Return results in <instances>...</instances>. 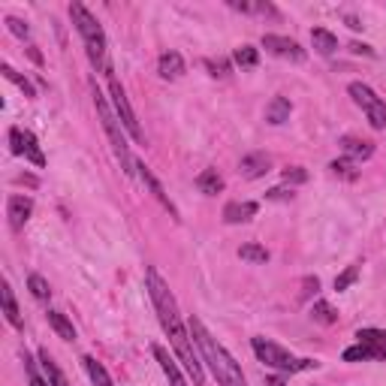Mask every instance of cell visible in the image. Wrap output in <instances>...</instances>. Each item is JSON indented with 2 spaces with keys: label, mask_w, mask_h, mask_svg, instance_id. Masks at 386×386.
I'll use <instances>...</instances> for the list:
<instances>
[{
  "label": "cell",
  "mask_w": 386,
  "mask_h": 386,
  "mask_svg": "<svg viewBox=\"0 0 386 386\" xmlns=\"http://www.w3.org/2000/svg\"><path fill=\"white\" fill-rule=\"evenodd\" d=\"M145 284H148V296H151V302H154V311H157V317H160L163 332L169 335V344H172V350H175L178 363H184V368L193 377V383L202 386V380H205L202 356H200V350H196V344L191 341V329H184L182 314H178V302H175V296H172L169 284L157 275L154 266L145 272Z\"/></svg>",
  "instance_id": "obj_1"
},
{
  "label": "cell",
  "mask_w": 386,
  "mask_h": 386,
  "mask_svg": "<svg viewBox=\"0 0 386 386\" xmlns=\"http://www.w3.org/2000/svg\"><path fill=\"white\" fill-rule=\"evenodd\" d=\"M187 329H191V338H193V344H196V350H200L202 363L211 368V374H215L218 386H248V380H244L239 363L229 356L224 344H218L215 338H211V332L202 326L200 317H191Z\"/></svg>",
  "instance_id": "obj_2"
},
{
  "label": "cell",
  "mask_w": 386,
  "mask_h": 386,
  "mask_svg": "<svg viewBox=\"0 0 386 386\" xmlns=\"http://www.w3.org/2000/svg\"><path fill=\"white\" fill-rule=\"evenodd\" d=\"M91 94H94V109H97V115H100V124L106 130V136H109V145H112L115 157H118L121 169L130 175V172L136 169V160H133V154H130V145H127V139H124V124H121V118L115 115L109 100L100 94V88L91 85Z\"/></svg>",
  "instance_id": "obj_3"
},
{
  "label": "cell",
  "mask_w": 386,
  "mask_h": 386,
  "mask_svg": "<svg viewBox=\"0 0 386 386\" xmlns=\"http://www.w3.org/2000/svg\"><path fill=\"white\" fill-rule=\"evenodd\" d=\"M70 19H73V24H76L79 37L85 39V48H88L91 64L94 67H103L106 73H112L109 64H106V34H103L100 21H97L81 3H70Z\"/></svg>",
  "instance_id": "obj_4"
},
{
  "label": "cell",
  "mask_w": 386,
  "mask_h": 386,
  "mask_svg": "<svg viewBox=\"0 0 386 386\" xmlns=\"http://www.w3.org/2000/svg\"><path fill=\"white\" fill-rule=\"evenodd\" d=\"M251 347H253V353H257L260 363H266L269 368H278L281 374L311 371V368L320 365L317 359H299V356H293V353H287L284 347H278V344L269 341V338H251Z\"/></svg>",
  "instance_id": "obj_5"
},
{
  "label": "cell",
  "mask_w": 386,
  "mask_h": 386,
  "mask_svg": "<svg viewBox=\"0 0 386 386\" xmlns=\"http://www.w3.org/2000/svg\"><path fill=\"white\" fill-rule=\"evenodd\" d=\"M350 97L356 106H363V112L368 115V124H371L374 130H386V103L377 97L371 88L363 85V81H350Z\"/></svg>",
  "instance_id": "obj_6"
},
{
  "label": "cell",
  "mask_w": 386,
  "mask_h": 386,
  "mask_svg": "<svg viewBox=\"0 0 386 386\" xmlns=\"http://www.w3.org/2000/svg\"><path fill=\"white\" fill-rule=\"evenodd\" d=\"M109 94H112V109L121 118L124 130L136 139V142H142V130H139L136 112H133V106H130V100H127V91H124V85H121V81L112 76V73H109Z\"/></svg>",
  "instance_id": "obj_7"
},
{
  "label": "cell",
  "mask_w": 386,
  "mask_h": 386,
  "mask_svg": "<svg viewBox=\"0 0 386 386\" xmlns=\"http://www.w3.org/2000/svg\"><path fill=\"white\" fill-rule=\"evenodd\" d=\"M262 48L275 57H284V61H293V64H302L305 61V48H302L296 39L290 37H278V34H262Z\"/></svg>",
  "instance_id": "obj_8"
},
{
  "label": "cell",
  "mask_w": 386,
  "mask_h": 386,
  "mask_svg": "<svg viewBox=\"0 0 386 386\" xmlns=\"http://www.w3.org/2000/svg\"><path fill=\"white\" fill-rule=\"evenodd\" d=\"M30 215H34V200H30V196L15 193V196L6 200V218H10L12 229H24V224L30 220Z\"/></svg>",
  "instance_id": "obj_9"
},
{
  "label": "cell",
  "mask_w": 386,
  "mask_h": 386,
  "mask_svg": "<svg viewBox=\"0 0 386 386\" xmlns=\"http://www.w3.org/2000/svg\"><path fill=\"white\" fill-rule=\"evenodd\" d=\"M154 359L160 363V368H163V374H166V380H169V386H187V380H184V374H182V368H178V359L172 356V353L163 347V344H154Z\"/></svg>",
  "instance_id": "obj_10"
},
{
  "label": "cell",
  "mask_w": 386,
  "mask_h": 386,
  "mask_svg": "<svg viewBox=\"0 0 386 386\" xmlns=\"http://www.w3.org/2000/svg\"><path fill=\"white\" fill-rule=\"evenodd\" d=\"M136 169H139V175H142V182L148 184V191H151V193H154V200H157V202L163 205V209H166V211H169V215H172V218H175V220H178V209H175V205H172V200H169V196H166V193H163V187H160V182H157V178H154V172H151V169H148V166H145V163H136Z\"/></svg>",
  "instance_id": "obj_11"
},
{
  "label": "cell",
  "mask_w": 386,
  "mask_h": 386,
  "mask_svg": "<svg viewBox=\"0 0 386 386\" xmlns=\"http://www.w3.org/2000/svg\"><path fill=\"white\" fill-rule=\"evenodd\" d=\"M356 344H363L371 353V359H386V332L383 329H359Z\"/></svg>",
  "instance_id": "obj_12"
},
{
  "label": "cell",
  "mask_w": 386,
  "mask_h": 386,
  "mask_svg": "<svg viewBox=\"0 0 386 386\" xmlns=\"http://www.w3.org/2000/svg\"><path fill=\"white\" fill-rule=\"evenodd\" d=\"M272 169V160H269V154H262V151H253V154H244L242 157V175L244 178H262L266 172Z\"/></svg>",
  "instance_id": "obj_13"
},
{
  "label": "cell",
  "mask_w": 386,
  "mask_h": 386,
  "mask_svg": "<svg viewBox=\"0 0 386 386\" xmlns=\"http://www.w3.org/2000/svg\"><path fill=\"white\" fill-rule=\"evenodd\" d=\"M341 151L347 154V160L359 163V160H368L374 154V142H368V139H356V136H344L341 139Z\"/></svg>",
  "instance_id": "obj_14"
},
{
  "label": "cell",
  "mask_w": 386,
  "mask_h": 386,
  "mask_svg": "<svg viewBox=\"0 0 386 386\" xmlns=\"http://www.w3.org/2000/svg\"><path fill=\"white\" fill-rule=\"evenodd\" d=\"M157 70H160V76L169 79V81L182 79L184 76V57L178 52H163L160 61H157Z\"/></svg>",
  "instance_id": "obj_15"
},
{
  "label": "cell",
  "mask_w": 386,
  "mask_h": 386,
  "mask_svg": "<svg viewBox=\"0 0 386 386\" xmlns=\"http://www.w3.org/2000/svg\"><path fill=\"white\" fill-rule=\"evenodd\" d=\"M257 218V202H226L224 220L226 224H248Z\"/></svg>",
  "instance_id": "obj_16"
},
{
  "label": "cell",
  "mask_w": 386,
  "mask_h": 386,
  "mask_svg": "<svg viewBox=\"0 0 386 386\" xmlns=\"http://www.w3.org/2000/svg\"><path fill=\"white\" fill-rule=\"evenodd\" d=\"M311 46H314L317 55H335L338 52V37L329 34L326 28H314L311 30Z\"/></svg>",
  "instance_id": "obj_17"
},
{
  "label": "cell",
  "mask_w": 386,
  "mask_h": 386,
  "mask_svg": "<svg viewBox=\"0 0 386 386\" xmlns=\"http://www.w3.org/2000/svg\"><path fill=\"white\" fill-rule=\"evenodd\" d=\"M290 112L293 106L287 97H272V103L266 106V121L269 124H284V121H290Z\"/></svg>",
  "instance_id": "obj_18"
},
{
  "label": "cell",
  "mask_w": 386,
  "mask_h": 386,
  "mask_svg": "<svg viewBox=\"0 0 386 386\" xmlns=\"http://www.w3.org/2000/svg\"><path fill=\"white\" fill-rule=\"evenodd\" d=\"M196 187H200L205 196H215L224 191V178H220L218 169H202L200 175H196Z\"/></svg>",
  "instance_id": "obj_19"
},
{
  "label": "cell",
  "mask_w": 386,
  "mask_h": 386,
  "mask_svg": "<svg viewBox=\"0 0 386 386\" xmlns=\"http://www.w3.org/2000/svg\"><path fill=\"white\" fill-rule=\"evenodd\" d=\"M39 365H43V374L48 386H67V377H64V371L57 368V363L52 356H48V350H39Z\"/></svg>",
  "instance_id": "obj_20"
},
{
  "label": "cell",
  "mask_w": 386,
  "mask_h": 386,
  "mask_svg": "<svg viewBox=\"0 0 386 386\" xmlns=\"http://www.w3.org/2000/svg\"><path fill=\"white\" fill-rule=\"evenodd\" d=\"M0 302H3V314L6 320L15 326V329H21V314H19V305H15V299H12V287L3 281V287H0Z\"/></svg>",
  "instance_id": "obj_21"
},
{
  "label": "cell",
  "mask_w": 386,
  "mask_h": 386,
  "mask_svg": "<svg viewBox=\"0 0 386 386\" xmlns=\"http://www.w3.org/2000/svg\"><path fill=\"white\" fill-rule=\"evenodd\" d=\"M48 326L57 332V338H64V341H76V329H73V323L67 317L61 314V311H48Z\"/></svg>",
  "instance_id": "obj_22"
},
{
  "label": "cell",
  "mask_w": 386,
  "mask_h": 386,
  "mask_svg": "<svg viewBox=\"0 0 386 386\" xmlns=\"http://www.w3.org/2000/svg\"><path fill=\"white\" fill-rule=\"evenodd\" d=\"M81 363H85V371H88V377H91V383H94V386H115L103 363H97L94 356H85Z\"/></svg>",
  "instance_id": "obj_23"
},
{
  "label": "cell",
  "mask_w": 386,
  "mask_h": 386,
  "mask_svg": "<svg viewBox=\"0 0 386 386\" xmlns=\"http://www.w3.org/2000/svg\"><path fill=\"white\" fill-rule=\"evenodd\" d=\"M239 257L244 262H253V266H262V262H269V251L262 248V244H242Z\"/></svg>",
  "instance_id": "obj_24"
},
{
  "label": "cell",
  "mask_w": 386,
  "mask_h": 386,
  "mask_svg": "<svg viewBox=\"0 0 386 386\" xmlns=\"http://www.w3.org/2000/svg\"><path fill=\"white\" fill-rule=\"evenodd\" d=\"M24 157H28L30 163H37V166H46V154L39 151L37 136L30 133V130H24Z\"/></svg>",
  "instance_id": "obj_25"
},
{
  "label": "cell",
  "mask_w": 386,
  "mask_h": 386,
  "mask_svg": "<svg viewBox=\"0 0 386 386\" xmlns=\"http://www.w3.org/2000/svg\"><path fill=\"white\" fill-rule=\"evenodd\" d=\"M311 317L317 320V323H323V326H332L335 320H338V314H335V308L329 305V302H314V305H311Z\"/></svg>",
  "instance_id": "obj_26"
},
{
  "label": "cell",
  "mask_w": 386,
  "mask_h": 386,
  "mask_svg": "<svg viewBox=\"0 0 386 386\" xmlns=\"http://www.w3.org/2000/svg\"><path fill=\"white\" fill-rule=\"evenodd\" d=\"M0 73H3V76H6V79H10V81H12V85H19V88H21V91H24V97H30V100H34V97H37V91H34V85H30V81H28V79H24V76H21V73H15V70L10 67V64H3V67H0Z\"/></svg>",
  "instance_id": "obj_27"
},
{
  "label": "cell",
  "mask_w": 386,
  "mask_h": 386,
  "mask_svg": "<svg viewBox=\"0 0 386 386\" xmlns=\"http://www.w3.org/2000/svg\"><path fill=\"white\" fill-rule=\"evenodd\" d=\"M202 64H205V70H209L215 79H226L229 73H233V64L224 61V57H205Z\"/></svg>",
  "instance_id": "obj_28"
},
{
  "label": "cell",
  "mask_w": 386,
  "mask_h": 386,
  "mask_svg": "<svg viewBox=\"0 0 386 386\" xmlns=\"http://www.w3.org/2000/svg\"><path fill=\"white\" fill-rule=\"evenodd\" d=\"M233 61L239 64V67H257V61H260V52H257V48H253V46H242V48H235Z\"/></svg>",
  "instance_id": "obj_29"
},
{
  "label": "cell",
  "mask_w": 386,
  "mask_h": 386,
  "mask_svg": "<svg viewBox=\"0 0 386 386\" xmlns=\"http://www.w3.org/2000/svg\"><path fill=\"white\" fill-rule=\"evenodd\" d=\"M28 287H30V293H34V299H39V302H48V296H52V290H48V281L43 275H30Z\"/></svg>",
  "instance_id": "obj_30"
},
{
  "label": "cell",
  "mask_w": 386,
  "mask_h": 386,
  "mask_svg": "<svg viewBox=\"0 0 386 386\" xmlns=\"http://www.w3.org/2000/svg\"><path fill=\"white\" fill-rule=\"evenodd\" d=\"M329 169L335 172V175H341V178H356V163L347 160V157L332 160V163H329Z\"/></svg>",
  "instance_id": "obj_31"
},
{
  "label": "cell",
  "mask_w": 386,
  "mask_h": 386,
  "mask_svg": "<svg viewBox=\"0 0 386 386\" xmlns=\"http://www.w3.org/2000/svg\"><path fill=\"white\" fill-rule=\"evenodd\" d=\"M356 278H359V266H347L338 278H335V290H338V293H341V290H347V287H350L353 281H356Z\"/></svg>",
  "instance_id": "obj_32"
},
{
  "label": "cell",
  "mask_w": 386,
  "mask_h": 386,
  "mask_svg": "<svg viewBox=\"0 0 386 386\" xmlns=\"http://www.w3.org/2000/svg\"><path fill=\"white\" fill-rule=\"evenodd\" d=\"M365 359H371V353L363 344H353V347L344 350V363H365Z\"/></svg>",
  "instance_id": "obj_33"
},
{
  "label": "cell",
  "mask_w": 386,
  "mask_h": 386,
  "mask_svg": "<svg viewBox=\"0 0 386 386\" xmlns=\"http://www.w3.org/2000/svg\"><path fill=\"white\" fill-rule=\"evenodd\" d=\"M281 175H284L287 184H305L308 182V172L302 169V166H290V169H284Z\"/></svg>",
  "instance_id": "obj_34"
},
{
  "label": "cell",
  "mask_w": 386,
  "mask_h": 386,
  "mask_svg": "<svg viewBox=\"0 0 386 386\" xmlns=\"http://www.w3.org/2000/svg\"><path fill=\"white\" fill-rule=\"evenodd\" d=\"M6 24H10V30H12V34L19 37V39H28V37H30V28H28V24H24L21 19H12V15H10V19H6Z\"/></svg>",
  "instance_id": "obj_35"
},
{
  "label": "cell",
  "mask_w": 386,
  "mask_h": 386,
  "mask_svg": "<svg viewBox=\"0 0 386 386\" xmlns=\"http://www.w3.org/2000/svg\"><path fill=\"white\" fill-rule=\"evenodd\" d=\"M10 142H12V154H24V130H19V127H12L10 130Z\"/></svg>",
  "instance_id": "obj_36"
},
{
  "label": "cell",
  "mask_w": 386,
  "mask_h": 386,
  "mask_svg": "<svg viewBox=\"0 0 386 386\" xmlns=\"http://www.w3.org/2000/svg\"><path fill=\"white\" fill-rule=\"evenodd\" d=\"M350 52L353 55H365V57H374V48L365 46V43H350Z\"/></svg>",
  "instance_id": "obj_37"
},
{
  "label": "cell",
  "mask_w": 386,
  "mask_h": 386,
  "mask_svg": "<svg viewBox=\"0 0 386 386\" xmlns=\"http://www.w3.org/2000/svg\"><path fill=\"white\" fill-rule=\"evenodd\" d=\"M266 196H269V200H293V191H290V193H287V191H284V187H275V191H269Z\"/></svg>",
  "instance_id": "obj_38"
},
{
  "label": "cell",
  "mask_w": 386,
  "mask_h": 386,
  "mask_svg": "<svg viewBox=\"0 0 386 386\" xmlns=\"http://www.w3.org/2000/svg\"><path fill=\"white\" fill-rule=\"evenodd\" d=\"M233 10H242V12H253V3H244V0H229Z\"/></svg>",
  "instance_id": "obj_39"
},
{
  "label": "cell",
  "mask_w": 386,
  "mask_h": 386,
  "mask_svg": "<svg viewBox=\"0 0 386 386\" xmlns=\"http://www.w3.org/2000/svg\"><path fill=\"white\" fill-rule=\"evenodd\" d=\"M344 21H347V24H350V28H353V30H363V28H365V24H363V21H359V19H356V15H344Z\"/></svg>",
  "instance_id": "obj_40"
},
{
  "label": "cell",
  "mask_w": 386,
  "mask_h": 386,
  "mask_svg": "<svg viewBox=\"0 0 386 386\" xmlns=\"http://www.w3.org/2000/svg\"><path fill=\"white\" fill-rule=\"evenodd\" d=\"M266 386H287L284 374H275V377H266Z\"/></svg>",
  "instance_id": "obj_41"
},
{
  "label": "cell",
  "mask_w": 386,
  "mask_h": 386,
  "mask_svg": "<svg viewBox=\"0 0 386 386\" xmlns=\"http://www.w3.org/2000/svg\"><path fill=\"white\" fill-rule=\"evenodd\" d=\"M28 377H30V386H48V380H43V377H39L37 371H30Z\"/></svg>",
  "instance_id": "obj_42"
},
{
  "label": "cell",
  "mask_w": 386,
  "mask_h": 386,
  "mask_svg": "<svg viewBox=\"0 0 386 386\" xmlns=\"http://www.w3.org/2000/svg\"><path fill=\"white\" fill-rule=\"evenodd\" d=\"M15 182H19V184H28V187H37V178H34V175H19Z\"/></svg>",
  "instance_id": "obj_43"
}]
</instances>
